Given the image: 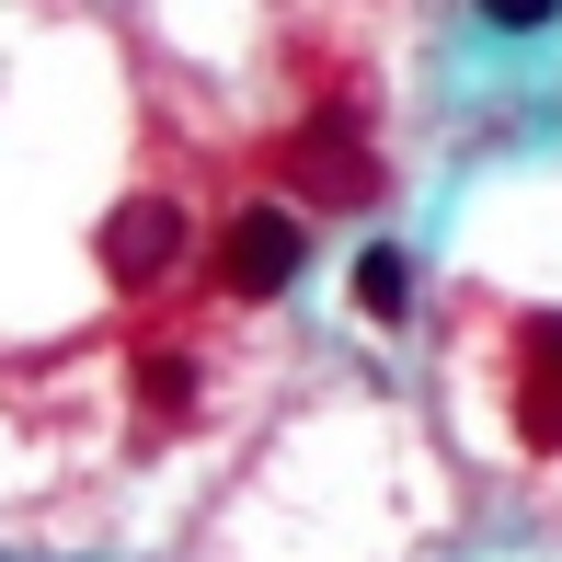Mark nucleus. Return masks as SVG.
<instances>
[{
    "label": "nucleus",
    "instance_id": "nucleus-1",
    "mask_svg": "<svg viewBox=\"0 0 562 562\" xmlns=\"http://www.w3.org/2000/svg\"><path fill=\"white\" fill-rule=\"evenodd\" d=\"M276 161L299 172V195H311V207H356V195H379V149L356 138V115H311Z\"/></svg>",
    "mask_w": 562,
    "mask_h": 562
},
{
    "label": "nucleus",
    "instance_id": "nucleus-2",
    "mask_svg": "<svg viewBox=\"0 0 562 562\" xmlns=\"http://www.w3.org/2000/svg\"><path fill=\"white\" fill-rule=\"evenodd\" d=\"M299 252H311V241H299L288 207H241V218H229V241H218V288H229V299H288V288H299Z\"/></svg>",
    "mask_w": 562,
    "mask_h": 562
},
{
    "label": "nucleus",
    "instance_id": "nucleus-3",
    "mask_svg": "<svg viewBox=\"0 0 562 562\" xmlns=\"http://www.w3.org/2000/svg\"><path fill=\"white\" fill-rule=\"evenodd\" d=\"M184 207H172V195H126V207L104 218V276L115 288H161L172 265H184Z\"/></svg>",
    "mask_w": 562,
    "mask_h": 562
},
{
    "label": "nucleus",
    "instance_id": "nucleus-4",
    "mask_svg": "<svg viewBox=\"0 0 562 562\" xmlns=\"http://www.w3.org/2000/svg\"><path fill=\"white\" fill-rule=\"evenodd\" d=\"M517 437L562 448V322H528V379H517Z\"/></svg>",
    "mask_w": 562,
    "mask_h": 562
},
{
    "label": "nucleus",
    "instance_id": "nucleus-5",
    "mask_svg": "<svg viewBox=\"0 0 562 562\" xmlns=\"http://www.w3.org/2000/svg\"><path fill=\"white\" fill-rule=\"evenodd\" d=\"M356 311H368V322H402V311H414V252H391V241L356 252Z\"/></svg>",
    "mask_w": 562,
    "mask_h": 562
},
{
    "label": "nucleus",
    "instance_id": "nucleus-6",
    "mask_svg": "<svg viewBox=\"0 0 562 562\" xmlns=\"http://www.w3.org/2000/svg\"><path fill=\"white\" fill-rule=\"evenodd\" d=\"M138 402H149V414H184V402H195L184 345H138Z\"/></svg>",
    "mask_w": 562,
    "mask_h": 562
},
{
    "label": "nucleus",
    "instance_id": "nucleus-7",
    "mask_svg": "<svg viewBox=\"0 0 562 562\" xmlns=\"http://www.w3.org/2000/svg\"><path fill=\"white\" fill-rule=\"evenodd\" d=\"M562 0H482V23H505V35H528V23H551Z\"/></svg>",
    "mask_w": 562,
    "mask_h": 562
}]
</instances>
